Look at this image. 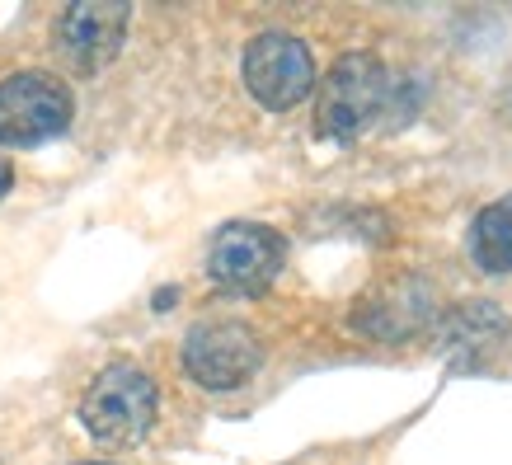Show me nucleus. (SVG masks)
Masks as SVG:
<instances>
[{
	"instance_id": "nucleus-8",
	"label": "nucleus",
	"mask_w": 512,
	"mask_h": 465,
	"mask_svg": "<svg viewBox=\"0 0 512 465\" xmlns=\"http://www.w3.org/2000/svg\"><path fill=\"white\" fill-rule=\"evenodd\" d=\"M470 254L494 278L512 273V193L480 207V217L470 221Z\"/></svg>"
},
{
	"instance_id": "nucleus-1",
	"label": "nucleus",
	"mask_w": 512,
	"mask_h": 465,
	"mask_svg": "<svg viewBox=\"0 0 512 465\" xmlns=\"http://www.w3.org/2000/svg\"><path fill=\"white\" fill-rule=\"evenodd\" d=\"M390 94H395V76L386 71L381 57L372 52H343L339 62L320 80V99H315V132L334 141H348L357 132L390 113Z\"/></svg>"
},
{
	"instance_id": "nucleus-6",
	"label": "nucleus",
	"mask_w": 512,
	"mask_h": 465,
	"mask_svg": "<svg viewBox=\"0 0 512 465\" xmlns=\"http://www.w3.org/2000/svg\"><path fill=\"white\" fill-rule=\"evenodd\" d=\"M282 259H287L282 235L259 221H231L207 245V273L226 292H264L282 273Z\"/></svg>"
},
{
	"instance_id": "nucleus-7",
	"label": "nucleus",
	"mask_w": 512,
	"mask_h": 465,
	"mask_svg": "<svg viewBox=\"0 0 512 465\" xmlns=\"http://www.w3.org/2000/svg\"><path fill=\"white\" fill-rule=\"evenodd\" d=\"M127 24H132V10L127 5H109V0H85V5H71L57 19V47L62 57L76 71H99L118 57V47L127 38Z\"/></svg>"
},
{
	"instance_id": "nucleus-5",
	"label": "nucleus",
	"mask_w": 512,
	"mask_h": 465,
	"mask_svg": "<svg viewBox=\"0 0 512 465\" xmlns=\"http://www.w3.org/2000/svg\"><path fill=\"white\" fill-rule=\"evenodd\" d=\"M264 362V343L245 320H202L184 339V372L202 390H235Z\"/></svg>"
},
{
	"instance_id": "nucleus-2",
	"label": "nucleus",
	"mask_w": 512,
	"mask_h": 465,
	"mask_svg": "<svg viewBox=\"0 0 512 465\" xmlns=\"http://www.w3.org/2000/svg\"><path fill=\"white\" fill-rule=\"evenodd\" d=\"M156 414H160V390L137 362H109L90 381V390L80 395V423H85V433L94 442H109V447L141 442V437L151 433Z\"/></svg>"
},
{
	"instance_id": "nucleus-9",
	"label": "nucleus",
	"mask_w": 512,
	"mask_h": 465,
	"mask_svg": "<svg viewBox=\"0 0 512 465\" xmlns=\"http://www.w3.org/2000/svg\"><path fill=\"white\" fill-rule=\"evenodd\" d=\"M10 184H15V170H10V160H0V198L10 193Z\"/></svg>"
},
{
	"instance_id": "nucleus-3",
	"label": "nucleus",
	"mask_w": 512,
	"mask_h": 465,
	"mask_svg": "<svg viewBox=\"0 0 512 465\" xmlns=\"http://www.w3.org/2000/svg\"><path fill=\"white\" fill-rule=\"evenodd\" d=\"M240 76H245V90L268 113H287L315 90V57L296 33L268 29L259 38H249Z\"/></svg>"
},
{
	"instance_id": "nucleus-10",
	"label": "nucleus",
	"mask_w": 512,
	"mask_h": 465,
	"mask_svg": "<svg viewBox=\"0 0 512 465\" xmlns=\"http://www.w3.org/2000/svg\"><path fill=\"white\" fill-rule=\"evenodd\" d=\"M76 465H109V461H76Z\"/></svg>"
},
{
	"instance_id": "nucleus-4",
	"label": "nucleus",
	"mask_w": 512,
	"mask_h": 465,
	"mask_svg": "<svg viewBox=\"0 0 512 465\" xmlns=\"http://www.w3.org/2000/svg\"><path fill=\"white\" fill-rule=\"evenodd\" d=\"M71 127V90L52 71H15L0 80V146H38Z\"/></svg>"
}]
</instances>
